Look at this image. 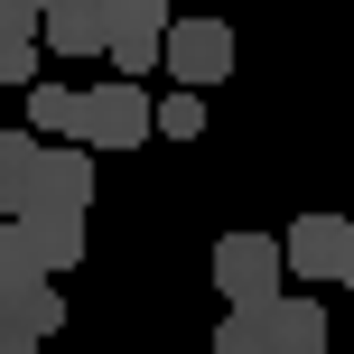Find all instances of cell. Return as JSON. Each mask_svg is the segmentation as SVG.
<instances>
[{
    "mask_svg": "<svg viewBox=\"0 0 354 354\" xmlns=\"http://www.w3.org/2000/svg\"><path fill=\"white\" fill-rule=\"evenodd\" d=\"M261 317H270V345H280V354H326V336H336L317 299H270Z\"/></svg>",
    "mask_w": 354,
    "mask_h": 354,
    "instance_id": "cell-9",
    "label": "cell"
},
{
    "mask_svg": "<svg viewBox=\"0 0 354 354\" xmlns=\"http://www.w3.org/2000/svg\"><path fill=\"white\" fill-rule=\"evenodd\" d=\"M37 205H75V214L93 205V149H84V140L47 149L28 177H0V214H10V224H19V214H37Z\"/></svg>",
    "mask_w": 354,
    "mask_h": 354,
    "instance_id": "cell-1",
    "label": "cell"
},
{
    "mask_svg": "<svg viewBox=\"0 0 354 354\" xmlns=\"http://www.w3.org/2000/svg\"><path fill=\"white\" fill-rule=\"evenodd\" d=\"M19 233H28V252H37V270H75L84 261V214L75 205H37V214H19Z\"/></svg>",
    "mask_w": 354,
    "mask_h": 354,
    "instance_id": "cell-6",
    "label": "cell"
},
{
    "mask_svg": "<svg viewBox=\"0 0 354 354\" xmlns=\"http://www.w3.org/2000/svg\"><path fill=\"white\" fill-rule=\"evenodd\" d=\"M280 243H289V270H299V280L354 289V224H345V214H299Z\"/></svg>",
    "mask_w": 354,
    "mask_h": 354,
    "instance_id": "cell-4",
    "label": "cell"
},
{
    "mask_svg": "<svg viewBox=\"0 0 354 354\" xmlns=\"http://www.w3.org/2000/svg\"><path fill=\"white\" fill-rule=\"evenodd\" d=\"M233 66H243V47H233V28H224V19H177V28H168V75H177L187 93L224 84Z\"/></svg>",
    "mask_w": 354,
    "mask_h": 354,
    "instance_id": "cell-5",
    "label": "cell"
},
{
    "mask_svg": "<svg viewBox=\"0 0 354 354\" xmlns=\"http://www.w3.org/2000/svg\"><path fill=\"white\" fill-rule=\"evenodd\" d=\"M149 131H159V103H149L131 75H112V84L84 93V131H75V140L84 149H140Z\"/></svg>",
    "mask_w": 354,
    "mask_h": 354,
    "instance_id": "cell-3",
    "label": "cell"
},
{
    "mask_svg": "<svg viewBox=\"0 0 354 354\" xmlns=\"http://www.w3.org/2000/svg\"><path fill=\"white\" fill-rule=\"evenodd\" d=\"M47 149H37V131H0V177H28Z\"/></svg>",
    "mask_w": 354,
    "mask_h": 354,
    "instance_id": "cell-16",
    "label": "cell"
},
{
    "mask_svg": "<svg viewBox=\"0 0 354 354\" xmlns=\"http://www.w3.org/2000/svg\"><path fill=\"white\" fill-rule=\"evenodd\" d=\"M159 131H168V140H196V131H205V93H187V84H177L168 103H159Z\"/></svg>",
    "mask_w": 354,
    "mask_h": 354,
    "instance_id": "cell-15",
    "label": "cell"
},
{
    "mask_svg": "<svg viewBox=\"0 0 354 354\" xmlns=\"http://www.w3.org/2000/svg\"><path fill=\"white\" fill-rule=\"evenodd\" d=\"M0 354H37V336H0Z\"/></svg>",
    "mask_w": 354,
    "mask_h": 354,
    "instance_id": "cell-17",
    "label": "cell"
},
{
    "mask_svg": "<svg viewBox=\"0 0 354 354\" xmlns=\"http://www.w3.org/2000/svg\"><path fill=\"white\" fill-rule=\"evenodd\" d=\"M289 243H270V233H224L214 243V289H224L233 308H270V299H289Z\"/></svg>",
    "mask_w": 354,
    "mask_h": 354,
    "instance_id": "cell-2",
    "label": "cell"
},
{
    "mask_svg": "<svg viewBox=\"0 0 354 354\" xmlns=\"http://www.w3.org/2000/svg\"><path fill=\"white\" fill-rule=\"evenodd\" d=\"M47 47H56V56H112V10H103V0H66V10H47Z\"/></svg>",
    "mask_w": 354,
    "mask_h": 354,
    "instance_id": "cell-8",
    "label": "cell"
},
{
    "mask_svg": "<svg viewBox=\"0 0 354 354\" xmlns=\"http://www.w3.org/2000/svg\"><path fill=\"white\" fill-rule=\"evenodd\" d=\"M28 131H37V140H75V131H84V93L28 84Z\"/></svg>",
    "mask_w": 354,
    "mask_h": 354,
    "instance_id": "cell-10",
    "label": "cell"
},
{
    "mask_svg": "<svg viewBox=\"0 0 354 354\" xmlns=\"http://www.w3.org/2000/svg\"><path fill=\"white\" fill-rule=\"evenodd\" d=\"M19 280H37V252H28V233L0 214V289H19Z\"/></svg>",
    "mask_w": 354,
    "mask_h": 354,
    "instance_id": "cell-14",
    "label": "cell"
},
{
    "mask_svg": "<svg viewBox=\"0 0 354 354\" xmlns=\"http://www.w3.org/2000/svg\"><path fill=\"white\" fill-rule=\"evenodd\" d=\"M205 354H280V345H270V317H261V308H233V317L214 326Z\"/></svg>",
    "mask_w": 354,
    "mask_h": 354,
    "instance_id": "cell-12",
    "label": "cell"
},
{
    "mask_svg": "<svg viewBox=\"0 0 354 354\" xmlns=\"http://www.w3.org/2000/svg\"><path fill=\"white\" fill-rule=\"evenodd\" d=\"M103 10H112V47H159V37L177 28L168 0H103Z\"/></svg>",
    "mask_w": 354,
    "mask_h": 354,
    "instance_id": "cell-11",
    "label": "cell"
},
{
    "mask_svg": "<svg viewBox=\"0 0 354 354\" xmlns=\"http://www.w3.org/2000/svg\"><path fill=\"white\" fill-rule=\"evenodd\" d=\"M0 47H47V10L37 0H0Z\"/></svg>",
    "mask_w": 354,
    "mask_h": 354,
    "instance_id": "cell-13",
    "label": "cell"
},
{
    "mask_svg": "<svg viewBox=\"0 0 354 354\" xmlns=\"http://www.w3.org/2000/svg\"><path fill=\"white\" fill-rule=\"evenodd\" d=\"M56 326H66V299H56L47 270H37V280H19V289H0V336H37V345H47Z\"/></svg>",
    "mask_w": 354,
    "mask_h": 354,
    "instance_id": "cell-7",
    "label": "cell"
},
{
    "mask_svg": "<svg viewBox=\"0 0 354 354\" xmlns=\"http://www.w3.org/2000/svg\"><path fill=\"white\" fill-rule=\"evenodd\" d=\"M37 10H66V0H37Z\"/></svg>",
    "mask_w": 354,
    "mask_h": 354,
    "instance_id": "cell-18",
    "label": "cell"
}]
</instances>
